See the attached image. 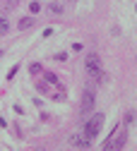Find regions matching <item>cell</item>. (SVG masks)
Here are the masks:
<instances>
[{"mask_svg": "<svg viewBox=\"0 0 137 151\" xmlns=\"http://www.w3.org/2000/svg\"><path fill=\"white\" fill-rule=\"evenodd\" d=\"M84 70H87V74H89L91 82H101V79H104L101 60H99V55H96V53H89L87 58H84Z\"/></svg>", "mask_w": 137, "mask_h": 151, "instance_id": "cell-1", "label": "cell"}, {"mask_svg": "<svg viewBox=\"0 0 137 151\" xmlns=\"http://www.w3.org/2000/svg\"><path fill=\"white\" fill-rule=\"evenodd\" d=\"M101 127H104V113H96V115H91V118L87 120V125H84V137L91 142V139L101 132Z\"/></svg>", "mask_w": 137, "mask_h": 151, "instance_id": "cell-2", "label": "cell"}, {"mask_svg": "<svg viewBox=\"0 0 137 151\" xmlns=\"http://www.w3.org/2000/svg\"><path fill=\"white\" fill-rule=\"evenodd\" d=\"M123 146H125V129L115 127L113 134H111V139L104 142V149H123Z\"/></svg>", "mask_w": 137, "mask_h": 151, "instance_id": "cell-3", "label": "cell"}, {"mask_svg": "<svg viewBox=\"0 0 137 151\" xmlns=\"http://www.w3.org/2000/svg\"><path fill=\"white\" fill-rule=\"evenodd\" d=\"M91 108H94V91L87 89V91L82 93V113H89Z\"/></svg>", "mask_w": 137, "mask_h": 151, "instance_id": "cell-4", "label": "cell"}, {"mask_svg": "<svg viewBox=\"0 0 137 151\" xmlns=\"http://www.w3.org/2000/svg\"><path fill=\"white\" fill-rule=\"evenodd\" d=\"M17 27H19V31H27V29H31V27H34V19H31V17H22Z\"/></svg>", "mask_w": 137, "mask_h": 151, "instance_id": "cell-5", "label": "cell"}, {"mask_svg": "<svg viewBox=\"0 0 137 151\" xmlns=\"http://www.w3.org/2000/svg\"><path fill=\"white\" fill-rule=\"evenodd\" d=\"M43 79H46L48 84H60V82H58V77H55L53 72H43Z\"/></svg>", "mask_w": 137, "mask_h": 151, "instance_id": "cell-6", "label": "cell"}, {"mask_svg": "<svg viewBox=\"0 0 137 151\" xmlns=\"http://www.w3.org/2000/svg\"><path fill=\"white\" fill-rule=\"evenodd\" d=\"M29 72H31L34 77H36V74H41V72H43V67L38 65V63H31V65H29Z\"/></svg>", "mask_w": 137, "mask_h": 151, "instance_id": "cell-7", "label": "cell"}, {"mask_svg": "<svg viewBox=\"0 0 137 151\" xmlns=\"http://www.w3.org/2000/svg\"><path fill=\"white\" fill-rule=\"evenodd\" d=\"M7 29H10V24H7V19L3 14H0V34H7Z\"/></svg>", "mask_w": 137, "mask_h": 151, "instance_id": "cell-8", "label": "cell"}, {"mask_svg": "<svg viewBox=\"0 0 137 151\" xmlns=\"http://www.w3.org/2000/svg\"><path fill=\"white\" fill-rule=\"evenodd\" d=\"M48 7H51V12H55V14H60V12H63V5H58V3H51Z\"/></svg>", "mask_w": 137, "mask_h": 151, "instance_id": "cell-9", "label": "cell"}, {"mask_svg": "<svg viewBox=\"0 0 137 151\" xmlns=\"http://www.w3.org/2000/svg\"><path fill=\"white\" fill-rule=\"evenodd\" d=\"M55 60H60V63H67V53H55Z\"/></svg>", "mask_w": 137, "mask_h": 151, "instance_id": "cell-10", "label": "cell"}, {"mask_svg": "<svg viewBox=\"0 0 137 151\" xmlns=\"http://www.w3.org/2000/svg\"><path fill=\"white\" fill-rule=\"evenodd\" d=\"M29 10H31V12H34V14H36V12H38V10H41V3H31V5H29Z\"/></svg>", "mask_w": 137, "mask_h": 151, "instance_id": "cell-11", "label": "cell"}, {"mask_svg": "<svg viewBox=\"0 0 137 151\" xmlns=\"http://www.w3.org/2000/svg\"><path fill=\"white\" fill-rule=\"evenodd\" d=\"M17 70H19V67H17V65H14V67H12V70H10V74H7V82H10V79H14V74H17Z\"/></svg>", "mask_w": 137, "mask_h": 151, "instance_id": "cell-12", "label": "cell"}, {"mask_svg": "<svg viewBox=\"0 0 137 151\" xmlns=\"http://www.w3.org/2000/svg\"><path fill=\"white\" fill-rule=\"evenodd\" d=\"M0 58H3V50H0Z\"/></svg>", "mask_w": 137, "mask_h": 151, "instance_id": "cell-13", "label": "cell"}]
</instances>
